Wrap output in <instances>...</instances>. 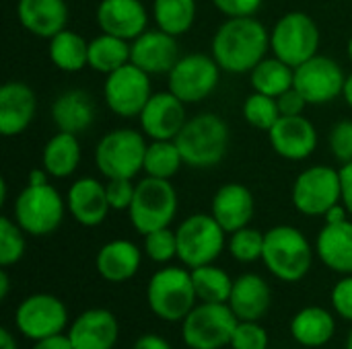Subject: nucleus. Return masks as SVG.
Wrapping results in <instances>:
<instances>
[{"label": "nucleus", "instance_id": "f3484780", "mask_svg": "<svg viewBox=\"0 0 352 349\" xmlns=\"http://www.w3.org/2000/svg\"><path fill=\"white\" fill-rule=\"evenodd\" d=\"M268 140L278 156L287 160H305L318 148V130L303 113L280 115L270 128Z\"/></svg>", "mask_w": 352, "mask_h": 349}, {"label": "nucleus", "instance_id": "39448f33", "mask_svg": "<svg viewBox=\"0 0 352 349\" xmlns=\"http://www.w3.org/2000/svg\"><path fill=\"white\" fill-rule=\"evenodd\" d=\"M146 300L155 317L167 323L184 321L198 302L192 272L175 265L155 272L146 286Z\"/></svg>", "mask_w": 352, "mask_h": 349}, {"label": "nucleus", "instance_id": "6ab92c4d", "mask_svg": "<svg viewBox=\"0 0 352 349\" xmlns=\"http://www.w3.org/2000/svg\"><path fill=\"white\" fill-rule=\"evenodd\" d=\"M182 58L177 37L165 31L146 29L132 41V64L144 70L146 74H169L171 68Z\"/></svg>", "mask_w": 352, "mask_h": 349}, {"label": "nucleus", "instance_id": "4c0bfd02", "mask_svg": "<svg viewBox=\"0 0 352 349\" xmlns=\"http://www.w3.org/2000/svg\"><path fill=\"white\" fill-rule=\"evenodd\" d=\"M25 230L8 216L0 218V265H16L25 255Z\"/></svg>", "mask_w": 352, "mask_h": 349}, {"label": "nucleus", "instance_id": "a878e982", "mask_svg": "<svg viewBox=\"0 0 352 349\" xmlns=\"http://www.w3.org/2000/svg\"><path fill=\"white\" fill-rule=\"evenodd\" d=\"M140 263H142L140 249L126 239H116L105 243L95 257V267L99 276L111 284H122L132 280L138 274Z\"/></svg>", "mask_w": 352, "mask_h": 349}, {"label": "nucleus", "instance_id": "72a5a7b5", "mask_svg": "<svg viewBox=\"0 0 352 349\" xmlns=\"http://www.w3.org/2000/svg\"><path fill=\"white\" fill-rule=\"evenodd\" d=\"M198 14L196 0H153L155 25L169 35H184L192 29Z\"/></svg>", "mask_w": 352, "mask_h": 349}, {"label": "nucleus", "instance_id": "cd10ccee", "mask_svg": "<svg viewBox=\"0 0 352 349\" xmlns=\"http://www.w3.org/2000/svg\"><path fill=\"white\" fill-rule=\"evenodd\" d=\"M52 119L58 132L80 134L91 128L95 119V101L87 91L70 88L56 97L52 105Z\"/></svg>", "mask_w": 352, "mask_h": 349}, {"label": "nucleus", "instance_id": "412c9836", "mask_svg": "<svg viewBox=\"0 0 352 349\" xmlns=\"http://www.w3.org/2000/svg\"><path fill=\"white\" fill-rule=\"evenodd\" d=\"M66 208L68 214L87 228L103 224L111 210L105 183L95 177L76 179L66 193Z\"/></svg>", "mask_w": 352, "mask_h": 349}, {"label": "nucleus", "instance_id": "423d86ee", "mask_svg": "<svg viewBox=\"0 0 352 349\" xmlns=\"http://www.w3.org/2000/svg\"><path fill=\"white\" fill-rule=\"evenodd\" d=\"M66 210L64 197L52 183L25 185L12 206L14 222L31 237H47L56 232Z\"/></svg>", "mask_w": 352, "mask_h": 349}, {"label": "nucleus", "instance_id": "473e14b6", "mask_svg": "<svg viewBox=\"0 0 352 349\" xmlns=\"http://www.w3.org/2000/svg\"><path fill=\"white\" fill-rule=\"evenodd\" d=\"M250 82H252L256 93H262V95L276 99L295 84V68L285 64L276 56L264 58L250 72Z\"/></svg>", "mask_w": 352, "mask_h": 349}, {"label": "nucleus", "instance_id": "0eeeda50", "mask_svg": "<svg viewBox=\"0 0 352 349\" xmlns=\"http://www.w3.org/2000/svg\"><path fill=\"white\" fill-rule=\"evenodd\" d=\"M177 214V191L171 179L144 177L136 183L134 200L128 208V216L136 232L142 237L167 228Z\"/></svg>", "mask_w": 352, "mask_h": 349}, {"label": "nucleus", "instance_id": "aec40b11", "mask_svg": "<svg viewBox=\"0 0 352 349\" xmlns=\"http://www.w3.org/2000/svg\"><path fill=\"white\" fill-rule=\"evenodd\" d=\"M37 97L27 82L8 80L0 88V134L6 138L23 134L35 119Z\"/></svg>", "mask_w": 352, "mask_h": 349}, {"label": "nucleus", "instance_id": "6e6552de", "mask_svg": "<svg viewBox=\"0 0 352 349\" xmlns=\"http://www.w3.org/2000/svg\"><path fill=\"white\" fill-rule=\"evenodd\" d=\"M320 39V27L309 14L291 10L270 29V51L285 64L297 68L318 56Z\"/></svg>", "mask_w": 352, "mask_h": 349}, {"label": "nucleus", "instance_id": "49530a36", "mask_svg": "<svg viewBox=\"0 0 352 349\" xmlns=\"http://www.w3.org/2000/svg\"><path fill=\"white\" fill-rule=\"evenodd\" d=\"M276 101H278L280 115H301L303 109H305V105H307L305 97L295 86H291L280 97H276Z\"/></svg>", "mask_w": 352, "mask_h": 349}, {"label": "nucleus", "instance_id": "a19ab883", "mask_svg": "<svg viewBox=\"0 0 352 349\" xmlns=\"http://www.w3.org/2000/svg\"><path fill=\"white\" fill-rule=\"evenodd\" d=\"M233 349H268V331L258 321H239L231 337Z\"/></svg>", "mask_w": 352, "mask_h": 349}, {"label": "nucleus", "instance_id": "e433bc0d", "mask_svg": "<svg viewBox=\"0 0 352 349\" xmlns=\"http://www.w3.org/2000/svg\"><path fill=\"white\" fill-rule=\"evenodd\" d=\"M243 119L262 132H270V128L278 121L280 117V109H278V101L274 97L262 95V93H252L250 97H245L243 107H241Z\"/></svg>", "mask_w": 352, "mask_h": 349}, {"label": "nucleus", "instance_id": "f704fd0d", "mask_svg": "<svg viewBox=\"0 0 352 349\" xmlns=\"http://www.w3.org/2000/svg\"><path fill=\"white\" fill-rule=\"evenodd\" d=\"M190 272H192V282L196 288L198 302H229L233 280L225 269L217 267L214 263H208V265L194 267Z\"/></svg>", "mask_w": 352, "mask_h": 349}, {"label": "nucleus", "instance_id": "603ef678", "mask_svg": "<svg viewBox=\"0 0 352 349\" xmlns=\"http://www.w3.org/2000/svg\"><path fill=\"white\" fill-rule=\"evenodd\" d=\"M50 183V173L41 167V169H33L27 177V185H45Z\"/></svg>", "mask_w": 352, "mask_h": 349}, {"label": "nucleus", "instance_id": "a211bd4d", "mask_svg": "<svg viewBox=\"0 0 352 349\" xmlns=\"http://www.w3.org/2000/svg\"><path fill=\"white\" fill-rule=\"evenodd\" d=\"M101 33L134 41L148 29V10L142 0H101L95 12Z\"/></svg>", "mask_w": 352, "mask_h": 349}, {"label": "nucleus", "instance_id": "864d4df0", "mask_svg": "<svg viewBox=\"0 0 352 349\" xmlns=\"http://www.w3.org/2000/svg\"><path fill=\"white\" fill-rule=\"evenodd\" d=\"M0 349H19L16 339L12 337V333L8 329H2L0 331Z\"/></svg>", "mask_w": 352, "mask_h": 349}, {"label": "nucleus", "instance_id": "a18cd8bd", "mask_svg": "<svg viewBox=\"0 0 352 349\" xmlns=\"http://www.w3.org/2000/svg\"><path fill=\"white\" fill-rule=\"evenodd\" d=\"M214 6L229 19V16H254L264 0H212Z\"/></svg>", "mask_w": 352, "mask_h": 349}, {"label": "nucleus", "instance_id": "f03ea898", "mask_svg": "<svg viewBox=\"0 0 352 349\" xmlns=\"http://www.w3.org/2000/svg\"><path fill=\"white\" fill-rule=\"evenodd\" d=\"M184 165L190 169H212L229 150L231 130L217 113H200L190 117L182 132L175 136Z\"/></svg>", "mask_w": 352, "mask_h": 349}, {"label": "nucleus", "instance_id": "5fc2aeb1", "mask_svg": "<svg viewBox=\"0 0 352 349\" xmlns=\"http://www.w3.org/2000/svg\"><path fill=\"white\" fill-rule=\"evenodd\" d=\"M8 292H10V280H8L6 267H2V272H0V300H6Z\"/></svg>", "mask_w": 352, "mask_h": 349}, {"label": "nucleus", "instance_id": "ddd939ff", "mask_svg": "<svg viewBox=\"0 0 352 349\" xmlns=\"http://www.w3.org/2000/svg\"><path fill=\"white\" fill-rule=\"evenodd\" d=\"M151 97V74H146L132 62L105 76L103 101L107 109L118 117H138Z\"/></svg>", "mask_w": 352, "mask_h": 349}, {"label": "nucleus", "instance_id": "c85d7f7f", "mask_svg": "<svg viewBox=\"0 0 352 349\" xmlns=\"http://www.w3.org/2000/svg\"><path fill=\"white\" fill-rule=\"evenodd\" d=\"M336 333V321L324 306H305L291 321V335L303 348H324Z\"/></svg>", "mask_w": 352, "mask_h": 349}, {"label": "nucleus", "instance_id": "7c9ffc66", "mask_svg": "<svg viewBox=\"0 0 352 349\" xmlns=\"http://www.w3.org/2000/svg\"><path fill=\"white\" fill-rule=\"evenodd\" d=\"M130 60H132V41L107 33H101L89 41V68L95 72L107 76L118 68L130 64Z\"/></svg>", "mask_w": 352, "mask_h": 349}, {"label": "nucleus", "instance_id": "c9c22d12", "mask_svg": "<svg viewBox=\"0 0 352 349\" xmlns=\"http://www.w3.org/2000/svg\"><path fill=\"white\" fill-rule=\"evenodd\" d=\"M184 158L175 140H151L144 156V173L155 179H171L182 169Z\"/></svg>", "mask_w": 352, "mask_h": 349}, {"label": "nucleus", "instance_id": "9d476101", "mask_svg": "<svg viewBox=\"0 0 352 349\" xmlns=\"http://www.w3.org/2000/svg\"><path fill=\"white\" fill-rule=\"evenodd\" d=\"M177 234V259L188 267H200L214 263L225 249V228L212 214H192L175 230Z\"/></svg>", "mask_w": 352, "mask_h": 349}, {"label": "nucleus", "instance_id": "2f4dec72", "mask_svg": "<svg viewBox=\"0 0 352 349\" xmlns=\"http://www.w3.org/2000/svg\"><path fill=\"white\" fill-rule=\"evenodd\" d=\"M50 60L62 72H78L89 66V41L76 31L64 29L50 39Z\"/></svg>", "mask_w": 352, "mask_h": 349}, {"label": "nucleus", "instance_id": "2eb2a0df", "mask_svg": "<svg viewBox=\"0 0 352 349\" xmlns=\"http://www.w3.org/2000/svg\"><path fill=\"white\" fill-rule=\"evenodd\" d=\"M14 325L23 337L37 341L66 329L68 309L52 294H31L16 306Z\"/></svg>", "mask_w": 352, "mask_h": 349}, {"label": "nucleus", "instance_id": "13d9d810", "mask_svg": "<svg viewBox=\"0 0 352 349\" xmlns=\"http://www.w3.org/2000/svg\"><path fill=\"white\" fill-rule=\"evenodd\" d=\"M346 349H352V331L351 335H349V339H346Z\"/></svg>", "mask_w": 352, "mask_h": 349}, {"label": "nucleus", "instance_id": "58836bf2", "mask_svg": "<svg viewBox=\"0 0 352 349\" xmlns=\"http://www.w3.org/2000/svg\"><path fill=\"white\" fill-rule=\"evenodd\" d=\"M229 251H231L233 259H237L239 263H254V261L262 259L264 234L258 228H250V226L239 228V230L231 232Z\"/></svg>", "mask_w": 352, "mask_h": 349}, {"label": "nucleus", "instance_id": "f8f14e48", "mask_svg": "<svg viewBox=\"0 0 352 349\" xmlns=\"http://www.w3.org/2000/svg\"><path fill=\"white\" fill-rule=\"evenodd\" d=\"M221 72L212 53H186L167 74L169 91L186 105L200 103L217 91Z\"/></svg>", "mask_w": 352, "mask_h": 349}, {"label": "nucleus", "instance_id": "c756f323", "mask_svg": "<svg viewBox=\"0 0 352 349\" xmlns=\"http://www.w3.org/2000/svg\"><path fill=\"white\" fill-rule=\"evenodd\" d=\"M80 142L76 134L58 132L52 136L41 150V167L54 179L70 177L80 165Z\"/></svg>", "mask_w": 352, "mask_h": 349}, {"label": "nucleus", "instance_id": "de8ad7c7", "mask_svg": "<svg viewBox=\"0 0 352 349\" xmlns=\"http://www.w3.org/2000/svg\"><path fill=\"white\" fill-rule=\"evenodd\" d=\"M31 349H74L72 348V341L68 337V333H56V335H50V337H43V339H37L33 344Z\"/></svg>", "mask_w": 352, "mask_h": 349}, {"label": "nucleus", "instance_id": "3c124183", "mask_svg": "<svg viewBox=\"0 0 352 349\" xmlns=\"http://www.w3.org/2000/svg\"><path fill=\"white\" fill-rule=\"evenodd\" d=\"M349 210H346V206L340 202V204H336V206H332L326 214H324V220H326V224H338V222H344V220H349Z\"/></svg>", "mask_w": 352, "mask_h": 349}, {"label": "nucleus", "instance_id": "5701e85b", "mask_svg": "<svg viewBox=\"0 0 352 349\" xmlns=\"http://www.w3.org/2000/svg\"><path fill=\"white\" fill-rule=\"evenodd\" d=\"M254 212H256L254 195L243 183L221 185L210 202V214L225 228L227 234L250 226Z\"/></svg>", "mask_w": 352, "mask_h": 349}, {"label": "nucleus", "instance_id": "4be33fe9", "mask_svg": "<svg viewBox=\"0 0 352 349\" xmlns=\"http://www.w3.org/2000/svg\"><path fill=\"white\" fill-rule=\"evenodd\" d=\"M74 349H113L120 337V323L111 311L89 309L68 329Z\"/></svg>", "mask_w": 352, "mask_h": 349}, {"label": "nucleus", "instance_id": "79ce46f5", "mask_svg": "<svg viewBox=\"0 0 352 349\" xmlns=\"http://www.w3.org/2000/svg\"><path fill=\"white\" fill-rule=\"evenodd\" d=\"M330 150L338 163H352V119H342L332 128Z\"/></svg>", "mask_w": 352, "mask_h": 349}, {"label": "nucleus", "instance_id": "ea45409f", "mask_svg": "<svg viewBox=\"0 0 352 349\" xmlns=\"http://www.w3.org/2000/svg\"><path fill=\"white\" fill-rule=\"evenodd\" d=\"M146 257L155 263H169L171 259L177 257V234L175 230L159 228L148 234H144V245H142Z\"/></svg>", "mask_w": 352, "mask_h": 349}, {"label": "nucleus", "instance_id": "4468645a", "mask_svg": "<svg viewBox=\"0 0 352 349\" xmlns=\"http://www.w3.org/2000/svg\"><path fill=\"white\" fill-rule=\"evenodd\" d=\"M346 74L342 66L328 56H314L295 68V88L305 97L307 105H326L342 97Z\"/></svg>", "mask_w": 352, "mask_h": 349}, {"label": "nucleus", "instance_id": "b1692460", "mask_svg": "<svg viewBox=\"0 0 352 349\" xmlns=\"http://www.w3.org/2000/svg\"><path fill=\"white\" fill-rule=\"evenodd\" d=\"M16 16L25 31L39 39H52L68 25L66 0H19Z\"/></svg>", "mask_w": 352, "mask_h": 349}, {"label": "nucleus", "instance_id": "bb28decb", "mask_svg": "<svg viewBox=\"0 0 352 349\" xmlns=\"http://www.w3.org/2000/svg\"><path fill=\"white\" fill-rule=\"evenodd\" d=\"M316 255L328 269L352 276V220L324 224L316 239Z\"/></svg>", "mask_w": 352, "mask_h": 349}, {"label": "nucleus", "instance_id": "c03bdc74", "mask_svg": "<svg viewBox=\"0 0 352 349\" xmlns=\"http://www.w3.org/2000/svg\"><path fill=\"white\" fill-rule=\"evenodd\" d=\"M332 306L344 321L352 323V276H344L336 282L332 290Z\"/></svg>", "mask_w": 352, "mask_h": 349}, {"label": "nucleus", "instance_id": "8fccbe9b", "mask_svg": "<svg viewBox=\"0 0 352 349\" xmlns=\"http://www.w3.org/2000/svg\"><path fill=\"white\" fill-rule=\"evenodd\" d=\"M132 349H171V346L161 337V335H155V333H146V335H140L134 344Z\"/></svg>", "mask_w": 352, "mask_h": 349}, {"label": "nucleus", "instance_id": "37998d69", "mask_svg": "<svg viewBox=\"0 0 352 349\" xmlns=\"http://www.w3.org/2000/svg\"><path fill=\"white\" fill-rule=\"evenodd\" d=\"M105 191L111 210H128L134 200L136 183H132V179H107Z\"/></svg>", "mask_w": 352, "mask_h": 349}, {"label": "nucleus", "instance_id": "f257e3e1", "mask_svg": "<svg viewBox=\"0 0 352 349\" xmlns=\"http://www.w3.org/2000/svg\"><path fill=\"white\" fill-rule=\"evenodd\" d=\"M270 49V31L256 16H229L212 35L210 51L223 72L250 74Z\"/></svg>", "mask_w": 352, "mask_h": 349}, {"label": "nucleus", "instance_id": "393cba45", "mask_svg": "<svg viewBox=\"0 0 352 349\" xmlns=\"http://www.w3.org/2000/svg\"><path fill=\"white\" fill-rule=\"evenodd\" d=\"M227 304L239 321H260L268 315L272 304L270 286L258 274H243L233 280V290Z\"/></svg>", "mask_w": 352, "mask_h": 349}, {"label": "nucleus", "instance_id": "1a4fd4ad", "mask_svg": "<svg viewBox=\"0 0 352 349\" xmlns=\"http://www.w3.org/2000/svg\"><path fill=\"white\" fill-rule=\"evenodd\" d=\"M239 319L227 302H198L182 321L188 349H223L231 346Z\"/></svg>", "mask_w": 352, "mask_h": 349}, {"label": "nucleus", "instance_id": "dca6fc26", "mask_svg": "<svg viewBox=\"0 0 352 349\" xmlns=\"http://www.w3.org/2000/svg\"><path fill=\"white\" fill-rule=\"evenodd\" d=\"M140 130L148 140H175L186 125V103L171 91L153 93L138 115Z\"/></svg>", "mask_w": 352, "mask_h": 349}, {"label": "nucleus", "instance_id": "20e7f679", "mask_svg": "<svg viewBox=\"0 0 352 349\" xmlns=\"http://www.w3.org/2000/svg\"><path fill=\"white\" fill-rule=\"evenodd\" d=\"M146 136L142 130L118 128L95 146V165L105 179H134L144 169Z\"/></svg>", "mask_w": 352, "mask_h": 349}, {"label": "nucleus", "instance_id": "7ed1b4c3", "mask_svg": "<svg viewBox=\"0 0 352 349\" xmlns=\"http://www.w3.org/2000/svg\"><path fill=\"white\" fill-rule=\"evenodd\" d=\"M262 261L280 282H301L314 265V249L307 237L289 224H278L264 232Z\"/></svg>", "mask_w": 352, "mask_h": 349}, {"label": "nucleus", "instance_id": "09e8293b", "mask_svg": "<svg viewBox=\"0 0 352 349\" xmlns=\"http://www.w3.org/2000/svg\"><path fill=\"white\" fill-rule=\"evenodd\" d=\"M340 183H342V204L346 206L352 216V163L342 165L340 169Z\"/></svg>", "mask_w": 352, "mask_h": 349}, {"label": "nucleus", "instance_id": "6e6d98bb", "mask_svg": "<svg viewBox=\"0 0 352 349\" xmlns=\"http://www.w3.org/2000/svg\"><path fill=\"white\" fill-rule=\"evenodd\" d=\"M342 97L346 101V105L352 109V72L346 76V82H344V91H342Z\"/></svg>", "mask_w": 352, "mask_h": 349}, {"label": "nucleus", "instance_id": "4d7b16f0", "mask_svg": "<svg viewBox=\"0 0 352 349\" xmlns=\"http://www.w3.org/2000/svg\"><path fill=\"white\" fill-rule=\"evenodd\" d=\"M346 51H349V60L352 62V35L351 39H349V43H346Z\"/></svg>", "mask_w": 352, "mask_h": 349}, {"label": "nucleus", "instance_id": "9b49d317", "mask_svg": "<svg viewBox=\"0 0 352 349\" xmlns=\"http://www.w3.org/2000/svg\"><path fill=\"white\" fill-rule=\"evenodd\" d=\"M291 202L303 216H322L342 202L340 171L328 165H314L301 171L291 189Z\"/></svg>", "mask_w": 352, "mask_h": 349}]
</instances>
